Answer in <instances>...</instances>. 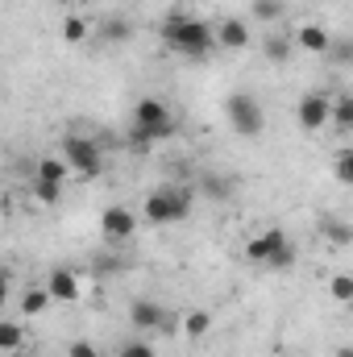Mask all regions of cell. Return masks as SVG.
Listing matches in <instances>:
<instances>
[{
	"label": "cell",
	"instance_id": "obj_1",
	"mask_svg": "<svg viewBox=\"0 0 353 357\" xmlns=\"http://www.w3.org/2000/svg\"><path fill=\"white\" fill-rule=\"evenodd\" d=\"M163 42L175 50V54H187V59H208L216 46V29L195 21V17H183V13H171L163 21Z\"/></svg>",
	"mask_w": 353,
	"mask_h": 357
},
{
	"label": "cell",
	"instance_id": "obj_2",
	"mask_svg": "<svg viewBox=\"0 0 353 357\" xmlns=\"http://www.w3.org/2000/svg\"><path fill=\"white\" fill-rule=\"evenodd\" d=\"M191 204H195V191H191V187L167 183V187H158V191L146 195L142 216H146L150 225H179V220L191 216Z\"/></svg>",
	"mask_w": 353,
	"mask_h": 357
},
{
	"label": "cell",
	"instance_id": "obj_3",
	"mask_svg": "<svg viewBox=\"0 0 353 357\" xmlns=\"http://www.w3.org/2000/svg\"><path fill=\"white\" fill-rule=\"evenodd\" d=\"M225 121H229V129L237 137H258L266 129V112H262V104H258L254 91H233L225 100Z\"/></svg>",
	"mask_w": 353,
	"mask_h": 357
},
{
	"label": "cell",
	"instance_id": "obj_4",
	"mask_svg": "<svg viewBox=\"0 0 353 357\" xmlns=\"http://www.w3.org/2000/svg\"><path fill=\"white\" fill-rule=\"evenodd\" d=\"M133 125L150 133V142H163V137H175V116L167 108V100L158 96H142L133 104Z\"/></svg>",
	"mask_w": 353,
	"mask_h": 357
},
{
	"label": "cell",
	"instance_id": "obj_5",
	"mask_svg": "<svg viewBox=\"0 0 353 357\" xmlns=\"http://www.w3.org/2000/svg\"><path fill=\"white\" fill-rule=\"evenodd\" d=\"M63 158L71 162V171L80 178H96L104 171V154H100V142L80 137V133H67L63 137Z\"/></svg>",
	"mask_w": 353,
	"mask_h": 357
},
{
	"label": "cell",
	"instance_id": "obj_6",
	"mask_svg": "<svg viewBox=\"0 0 353 357\" xmlns=\"http://www.w3.org/2000/svg\"><path fill=\"white\" fill-rule=\"evenodd\" d=\"M133 233H137V212H133V208L108 204V208L100 212V237H104V241L121 245V241H129Z\"/></svg>",
	"mask_w": 353,
	"mask_h": 357
},
{
	"label": "cell",
	"instance_id": "obj_7",
	"mask_svg": "<svg viewBox=\"0 0 353 357\" xmlns=\"http://www.w3.org/2000/svg\"><path fill=\"white\" fill-rule=\"evenodd\" d=\"M329 121H333V100H329L324 91H308V96H299V104H295V125H299V129L316 133V129H324Z\"/></svg>",
	"mask_w": 353,
	"mask_h": 357
},
{
	"label": "cell",
	"instance_id": "obj_8",
	"mask_svg": "<svg viewBox=\"0 0 353 357\" xmlns=\"http://www.w3.org/2000/svg\"><path fill=\"white\" fill-rule=\"evenodd\" d=\"M129 324L137 328V333H171V316H167V307L163 303H154V299H133L129 303Z\"/></svg>",
	"mask_w": 353,
	"mask_h": 357
},
{
	"label": "cell",
	"instance_id": "obj_9",
	"mask_svg": "<svg viewBox=\"0 0 353 357\" xmlns=\"http://www.w3.org/2000/svg\"><path fill=\"white\" fill-rule=\"evenodd\" d=\"M287 245H291V237H287L283 229H266V233H258V237L246 245V258L258 262V266H266V262H270L278 250H287Z\"/></svg>",
	"mask_w": 353,
	"mask_h": 357
},
{
	"label": "cell",
	"instance_id": "obj_10",
	"mask_svg": "<svg viewBox=\"0 0 353 357\" xmlns=\"http://www.w3.org/2000/svg\"><path fill=\"white\" fill-rule=\"evenodd\" d=\"M200 195H208V199H216V204L233 199V195H237V175H225V171H204V175H200Z\"/></svg>",
	"mask_w": 353,
	"mask_h": 357
},
{
	"label": "cell",
	"instance_id": "obj_11",
	"mask_svg": "<svg viewBox=\"0 0 353 357\" xmlns=\"http://www.w3.org/2000/svg\"><path fill=\"white\" fill-rule=\"evenodd\" d=\"M216 46H220V50H246V46H250V25H246L241 17L220 21V25H216Z\"/></svg>",
	"mask_w": 353,
	"mask_h": 357
},
{
	"label": "cell",
	"instance_id": "obj_12",
	"mask_svg": "<svg viewBox=\"0 0 353 357\" xmlns=\"http://www.w3.org/2000/svg\"><path fill=\"white\" fill-rule=\"evenodd\" d=\"M295 46H299L303 54H329V50H333V33H329L324 25H299V29H295Z\"/></svg>",
	"mask_w": 353,
	"mask_h": 357
},
{
	"label": "cell",
	"instance_id": "obj_13",
	"mask_svg": "<svg viewBox=\"0 0 353 357\" xmlns=\"http://www.w3.org/2000/svg\"><path fill=\"white\" fill-rule=\"evenodd\" d=\"M46 287H50V295H54L59 303H75V299H80V278H75L67 266H54V270H50Z\"/></svg>",
	"mask_w": 353,
	"mask_h": 357
},
{
	"label": "cell",
	"instance_id": "obj_14",
	"mask_svg": "<svg viewBox=\"0 0 353 357\" xmlns=\"http://www.w3.org/2000/svg\"><path fill=\"white\" fill-rule=\"evenodd\" d=\"M320 237L329 241V245H353V225L350 220H341V216H320Z\"/></svg>",
	"mask_w": 353,
	"mask_h": 357
},
{
	"label": "cell",
	"instance_id": "obj_15",
	"mask_svg": "<svg viewBox=\"0 0 353 357\" xmlns=\"http://www.w3.org/2000/svg\"><path fill=\"white\" fill-rule=\"evenodd\" d=\"M96 33H100V42H104V46H121V42H129V38H133V21H125V17H104Z\"/></svg>",
	"mask_w": 353,
	"mask_h": 357
},
{
	"label": "cell",
	"instance_id": "obj_16",
	"mask_svg": "<svg viewBox=\"0 0 353 357\" xmlns=\"http://www.w3.org/2000/svg\"><path fill=\"white\" fill-rule=\"evenodd\" d=\"M50 303H54L50 287H29V291L21 295V303H17V312H21V316H42Z\"/></svg>",
	"mask_w": 353,
	"mask_h": 357
},
{
	"label": "cell",
	"instance_id": "obj_17",
	"mask_svg": "<svg viewBox=\"0 0 353 357\" xmlns=\"http://www.w3.org/2000/svg\"><path fill=\"white\" fill-rule=\"evenodd\" d=\"M71 175L75 171L67 158H38V171H33V178H46V183H67Z\"/></svg>",
	"mask_w": 353,
	"mask_h": 357
},
{
	"label": "cell",
	"instance_id": "obj_18",
	"mask_svg": "<svg viewBox=\"0 0 353 357\" xmlns=\"http://www.w3.org/2000/svg\"><path fill=\"white\" fill-rule=\"evenodd\" d=\"M208 328H212V312H204V307H191V312H183V337L200 341Z\"/></svg>",
	"mask_w": 353,
	"mask_h": 357
},
{
	"label": "cell",
	"instance_id": "obj_19",
	"mask_svg": "<svg viewBox=\"0 0 353 357\" xmlns=\"http://www.w3.org/2000/svg\"><path fill=\"white\" fill-rule=\"evenodd\" d=\"M333 125H337L341 133H353V91L333 96Z\"/></svg>",
	"mask_w": 353,
	"mask_h": 357
},
{
	"label": "cell",
	"instance_id": "obj_20",
	"mask_svg": "<svg viewBox=\"0 0 353 357\" xmlns=\"http://www.w3.org/2000/svg\"><path fill=\"white\" fill-rule=\"evenodd\" d=\"M266 59L270 63H287L291 59V50H295V38H283V33H274V38H266Z\"/></svg>",
	"mask_w": 353,
	"mask_h": 357
},
{
	"label": "cell",
	"instance_id": "obj_21",
	"mask_svg": "<svg viewBox=\"0 0 353 357\" xmlns=\"http://www.w3.org/2000/svg\"><path fill=\"white\" fill-rule=\"evenodd\" d=\"M63 42H67V46H80V42H88V21L71 13V17L63 21Z\"/></svg>",
	"mask_w": 353,
	"mask_h": 357
},
{
	"label": "cell",
	"instance_id": "obj_22",
	"mask_svg": "<svg viewBox=\"0 0 353 357\" xmlns=\"http://www.w3.org/2000/svg\"><path fill=\"white\" fill-rule=\"evenodd\" d=\"M21 341H25L21 324H17V320H0V349L13 354V349H21Z\"/></svg>",
	"mask_w": 353,
	"mask_h": 357
},
{
	"label": "cell",
	"instance_id": "obj_23",
	"mask_svg": "<svg viewBox=\"0 0 353 357\" xmlns=\"http://www.w3.org/2000/svg\"><path fill=\"white\" fill-rule=\"evenodd\" d=\"M333 178H337L341 187H353V146L333 158Z\"/></svg>",
	"mask_w": 353,
	"mask_h": 357
},
{
	"label": "cell",
	"instance_id": "obj_24",
	"mask_svg": "<svg viewBox=\"0 0 353 357\" xmlns=\"http://www.w3.org/2000/svg\"><path fill=\"white\" fill-rule=\"evenodd\" d=\"M329 295H333L337 303H353V274H333Z\"/></svg>",
	"mask_w": 353,
	"mask_h": 357
},
{
	"label": "cell",
	"instance_id": "obj_25",
	"mask_svg": "<svg viewBox=\"0 0 353 357\" xmlns=\"http://www.w3.org/2000/svg\"><path fill=\"white\" fill-rule=\"evenodd\" d=\"M329 59H333V67H353V38H333Z\"/></svg>",
	"mask_w": 353,
	"mask_h": 357
},
{
	"label": "cell",
	"instance_id": "obj_26",
	"mask_svg": "<svg viewBox=\"0 0 353 357\" xmlns=\"http://www.w3.org/2000/svg\"><path fill=\"white\" fill-rule=\"evenodd\" d=\"M59 195H63V183L33 178V199H38V204H59Z\"/></svg>",
	"mask_w": 353,
	"mask_h": 357
},
{
	"label": "cell",
	"instance_id": "obj_27",
	"mask_svg": "<svg viewBox=\"0 0 353 357\" xmlns=\"http://www.w3.org/2000/svg\"><path fill=\"white\" fill-rule=\"evenodd\" d=\"M254 17L258 21H278L283 17V4L278 0H254Z\"/></svg>",
	"mask_w": 353,
	"mask_h": 357
},
{
	"label": "cell",
	"instance_id": "obj_28",
	"mask_svg": "<svg viewBox=\"0 0 353 357\" xmlns=\"http://www.w3.org/2000/svg\"><path fill=\"white\" fill-rule=\"evenodd\" d=\"M150 146H154V142H150V133L133 125V129H129V150H133V154H150Z\"/></svg>",
	"mask_w": 353,
	"mask_h": 357
},
{
	"label": "cell",
	"instance_id": "obj_29",
	"mask_svg": "<svg viewBox=\"0 0 353 357\" xmlns=\"http://www.w3.org/2000/svg\"><path fill=\"white\" fill-rule=\"evenodd\" d=\"M291 262H295V245H287V250H278V254H274V258L266 262V270H287Z\"/></svg>",
	"mask_w": 353,
	"mask_h": 357
},
{
	"label": "cell",
	"instance_id": "obj_30",
	"mask_svg": "<svg viewBox=\"0 0 353 357\" xmlns=\"http://www.w3.org/2000/svg\"><path fill=\"white\" fill-rule=\"evenodd\" d=\"M67 357H104V354H100L91 341H71V345H67Z\"/></svg>",
	"mask_w": 353,
	"mask_h": 357
},
{
	"label": "cell",
	"instance_id": "obj_31",
	"mask_svg": "<svg viewBox=\"0 0 353 357\" xmlns=\"http://www.w3.org/2000/svg\"><path fill=\"white\" fill-rule=\"evenodd\" d=\"M121 357H158V354H154V349H150L146 341H129V345L121 349Z\"/></svg>",
	"mask_w": 353,
	"mask_h": 357
},
{
	"label": "cell",
	"instance_id": "obj_32",
	"mask_svg": "<svg viewBox=\"0 0 353 357\" xmlns=\"http://www.w3.org/2000/svg\"><path fill=\"white\" fill-rule=\"evenodd\" d=\"M337 357H353V345H341V349H337Z\"/></svg>",
	"mask_w": 353,
	"mask_h": 357
},
{
	"label": "cell",
	"instance_id": "obj_33",
	"mask_svg": "<svg viewBox=\"0 0 353 357\" xmlns=\"http://www.w3.org/2000/svg\"><path fill=\"white\" fill-rule=\"evenodd\" d=\"M59 4H75V0H59Z\"/></svg>",
	"mask_w": 353,
	"mask_h": 357
}]
</instances>
